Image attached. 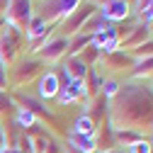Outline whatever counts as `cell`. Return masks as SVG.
Returning a JSON list of instances; mask_svg holds the SVG:
<instances>
[{
  "instance_id": "obj_16",
  "label": "cell",
  "mask_w": 153,
  "mask_h": 153,
  "mask_svg": "<svg viewBox=\"0 0 153 153\" xmlns=\"http://www.w3.org/2000/svg\"><path fill=\"white\" fill-rule=\"evenodd\" d=\"M17 124H20L22 129H27V126H34L36 124V114L34 112H29V109H17Z\"/></svg>"
},
{
  "instance_id": "obj_10",
  "label": "cell",
  "mask_w": 153,
  "mask_h": 153,
  "mask_svg": "<svg viewBox=\"0 0 153 153\" xmlns=\"http://www.w3.org/2000/svg\"><path fill=\"white\" fill-rule=\"evenodd\" d=\"M63 71H66V75H68L71 80H85V75H88L90 68L78 59V56H68V61H66Z\"/></svg>"
},
{
  "instance_id": "obj_11",
  "label": "cell",
  "mask_w": 153,
  "mask_h": 153,
  "mask_svg": "<svg viewBox=\"0 0 153 153\" xmlns=\"http://www.w3.org/2000/svg\"><path fill=\"white\" fill-rule=\"evenodd\" d=\"M151 36V29H148V25H141V27H134L131 29V36H126V39H122V46H129L131 51L134 49H139L146 39Z\"/></svg>"
},
{
  "instance_id": "obj_18",
  "label": "cell",
  "mask_w": 153,
  "mask_h": 153,
  "mask_svg": "<svg viewBox=\"0 0 153 153\" xmlns=\"http://www.w3.org/2000/svg\"><path fill=\"white\" fill-rule=\"evenodd\" d=\"M119 80L117 78H105L102 80V97H114V95L119 92Z\"/></svg>"
},
{
  "instance_id": "obj_23",
  "label": "cell",
  "mask_w": 153,
  "mask_h": 153,
  "mask_svg": "<svg viewBox=\"0 0 153 153\" xmlns=\"http://www.w3.org/2000/svg\"><path fill=\"white\" fill-rule=\"evenodd\" d=\"M141 20H146V25L153 20V0H151V3L143 7V12H141Z\"/></svg>"
},
{
  "instance_id": "obj_9",
  "label": "cell",
  "mask_w": 153,
  "mask_h": 153,
  "mask_svg": "<svg viewBox=\"0 0 153 153\" xmlns=\"http://www.w3.org/2000/svg\"><path fill=\"white\" fill-rule=\"evenodd\" d=\"M39 71H42V63H39V61L25 59V61L20 63V68L15 71V85H25V80L29 83V78H32V75H36Z\"/></svg>"
},
{
  "instance_id": "obj_22",
  "label": "cell",
  "mask_w": 153,
  "mask_h": 153,
  "mask_svg": "<svg viewBox=\"0 0 153 153\" xmlns=\"http://www.w3.org/2000/svg\"><path fill=\"white\" fill-rule=\"evenodd\" d=\"M7 90V68L0 63V92H5Z\"/></svg>"
},
{
  "instance_id": "obj_15",
  "label": "cell",
  "mask_w": 153,
  "mask_h": 153,
  "mask_svg": "<svg viewBox=\"0 0 153 153\" xmlns=\"http://www.w3.org/2000/svg\"><path fill=\"white\" fill-rule=\"evenodd\" d=\"M90 39H92L90 34H83V32H80L73 42H68V51H66V53H68V56H78V53L83 51V46H90Z\"/></svg>"
},
{
  "instance_id": "obj_14",
  "label": "cell",
  "mask_w": 153,
  "mask_h": 153,
  "mask_svg": "<svg viewBox=\"0 0 153 153\" xmlns=\"http://www.w3.org/2000/svg\"><path fill=\"white\" fill-rule=\"evenodd\" d=\"M143 136L139 131H129V129H114V141H117V146H126V148H131L136 141H141Z\"/></svg>"
},
{
  "instance_id": "obj_8",
  "label": "cell",
  "mask_w": 153,
  "mask_h": 153,
  "mask_svg": "<svg viewBox=\"0 0 153 153\" xmlns=\"http://www.w3.org/2000/svg\"><path fill=\"white\" fill-rule=\"evenodd\" d=\"M68 148L78 151V153H97V139L71 131V134H68Z\"/></svg>"
},
{
  "instance_id": "obj_19",
  "label": "cell",
  "mask_w": 153,
  "mask_h": 153,
  "mask_svg": "<svg viewBox=\"0 0 153 153\" xmlns=\"http://www.w3.org/2000/svg\"><path fill=\"white\" fill-rule=\"evenodd\" d=\"M17 148H20V153H36L34 139H32V136H27V134H22V136L17 139Z\"/></svg>"
},
{
  "instance_id": "obj_4",
  "label": "cell",
  "mask_w": 153,
  "mask_h": 153,
  "mask_svg": "<svg viewBox=\"0 0 153 153\" xmlns=\"http://www.w3.org/2000/svg\"><path fill=\"white\" fill-rule=\"evenodd\" d=\"M88 83L85 80H68L66 85H61V90H59V102L61 105H73V102H78L80 97H88Z\"/></svg>"
},
{
  "instance_id": "obj_13",
  "label": "cell",
  "mask_w": 153,
  "mask_h": 153,
  "mask_svg": "<svg viewBox=\"0 0 153 153\" xmlns=\"http://www.w3.org/2000/svg\"><path fill=\"white\" fill-rule=\"evenodd\" d=\"M71 131H73V134H83V136H95L97 124H95V119L90 117V114H80V117L75 119V124H73Z\"/></svg>"
},
{
  "instance_id": "obj_17",
  "label": "cell",
  "mask_w": 153,
  "mask_h": 153,
  "mask_svg": "<svg viewBox=\"0 0 153 153\" xmlns=\"http://www.w3.org/2000/svg\"><path fill=\"white\" fill-rule=\"evenodd\" d=\"M148 73H153V56L151 59H141V61H136L134 63V73L131 75H148Z\"/></svg>"
},
{
  "instance_id": "obj_3",
  "label": "cell",
  "mask_w": 153,
  "mask_h": 153,
  "mask_svg": "<svg viewBox=\"0 0 153 153\" xmlns=\"http://www.w3.org/2000/svg\"><path fill=\"white\" fill-rule=\"evenodd\" d=\"M34 17L32 12V0H10V7L5 10V20L10 27H25Z\"/></svg>"
},
{
  "instance_id": "obj_7",
  "label": "cell",
  "mask_w": 153,
  "mask_h": 153,
  "mask_svg": "<svg viewBox=\"0 0 153 153\" xmlns=\"http://www.w3.org/2000/svg\"><path fill=\"white\" fill-rule=\"evenodd\" d=\"M59 90H61L59 75H56L53 71L42 73V78H39V97H42V100H51V97L59 95Z\"/></svg>"
},
{
  "instance_id": "obj_2",
  "label": "cell",
  "mask_w": 153,
  "mask_h": 153,
  "mask_svg": "<svg viewBox=\"0 0 153 153\" xmlns=\"http://www.w3.org/2000/svg\"><path fill=\"white\" fill-rule=\"evenodd\" d=\"M95 12H97V5H95L92 0H90V3H85V5L80 3V5H78V7H75V10L66 17V20H63V29H66V34H75V32L80 34L83 25L90 20Z\"/></svg>"
},
{
  "instance_id": "obj_21",
  "label": "cell",
  "mask_w": 153,
  "mask_h": 153,
  "mask_svg": "<svg viewBox=\"0 0 153 153\" xmlns=\"http://www.w3.org/2000/svg\"><path fill=\"white\" fill-rule=\"evenodd\" d=\"M129 153H153V148H151V143L146 139H141V141H136V143L129 148Z\"/></svg>"
},
{
  "instance_id": "obj_20",
  "label": "cell",
  "mask_w": 153,
  "mask_h": 153,
  "mask_svg": "<svg viewBox=\"0 0 153 153\" xmlns=\"http://www.w3.org/2000/svg\"><path fill=\"white\" fill-rule=\"evenodd\" d=\"M131 56H134V59H151V56H153V39L151 42H143L139 49H134Z\"/></svg>"
},
{
  "instance_id": "obj_12",
  "label": "cell",
  "mask_w": 153,
  "mask_h": 153,
  "mask_svg": "<svg viewBox=\"0 0 153 153\" xmlns=\"http://www.w3.org/2000/svg\"><path fill=\"white\" fill-rule=\"evenodd\" d=\"M46 29H49V25L42 20V17H36V15L25 25V34H27V39H44Z\"/></svg>"
},
{
  "instance_id": "obj_1",
  "label": "cell",
  "mask_w": 153,
  "mask_h": 153,
  "mask_svg": "<svg viewBox=\"0 0 153 153\" xmlns=\"http://www.w3.org/2000/svg\"><path fill=\"white\" fill-rule=\"evenodd\" d=\"M78 5H80V0H42L36 17H42L46 25L53 20H66Z\"/></svg>"
},
{
  "instance_id": "obj_5",
  "label": "cell",
  "mask_w": 153,
  "mask_h": 153,
  "mask_svg": "<svg viewBox=\"0 0 153 153\" xmlns=\"http://www.w3.org/2000/svg\"><path fill=\"white\" fill-rule=\"evenodd\" d=\"M100 15L105 17V22H122L129 17V3L126 0H105Z\"/></svg>"
},
{
  "instance_id": "obj_6",
  "label": "cell",
  "mask_w": 153,
  "mask_h": 153,
  "mask_svg": "<svg viewBox=\"0 0 153 153\" xmlns=\"http://www.w3.org/2000/svg\"><path fill=\"white\" fill-rule=\"evenodd\" d=\"M68 36H53V39H46L44 49H42V59L44 61H59L61 56L68 51Z\"/></svg>"
},
{
  "instance_id": "obj_24",
  "label": "cell",
  "mask_w": 153,
  "mask_h": 153,
  "mask_svg": "<svg viewBox=\"0 0 153 153\" xmlns=\"http://www.w3.org/2000/svg\"><path fill=\"white\" fill-rule=\"evenodd\" d=\"M0 153H20V148H15V146H5V148H0Z\"/></svg>"
},
{
  "instance_id": "obj_26",
  "label": "cell",
  "mask_w": 153,
  "mask_h": 153,
  "mask_svg": "<svg viewBox=\"0 0 153 153\" xmlns=\"http://www.w3.org/2000/svg\"><path fill=\"white\" fill-rule=\"evenodd\" d=\"M151 129H153V119H151Z\"/></svg>"
},
{
  "instance_id": "obj_25",
  "label": "cell",
  "mask_w": 153,
  "mask_h": 153,
  "mask_svg": "<svg viewBox=\"0 0 153 153\" xmlns=\"http://www.w3.org/2000/svg\"><path fill=\"white\" fill-rule=\"evenodd\" d=\"M148 143H151V148H153V134H151V141H148Z\"/></svg>"
}]
</instances>
